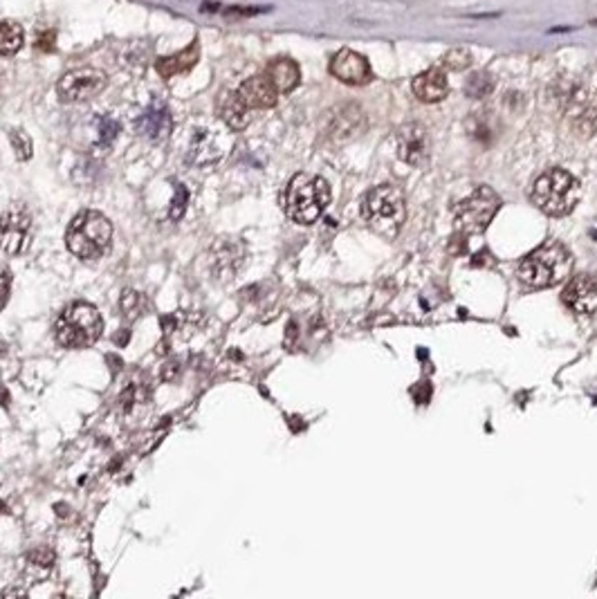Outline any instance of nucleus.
Returning a JSON list of instances; mask_svg holds the SVG:
<instances>
[{"mask_svg":"<svg viewBox=\"0 0 597 599\" xmlns=\"http://www.w3.org/2000/svg\"><path fill=\"white\" fill-rule=\"evenodd\" d=\"M330 203V187L324 178L310 173H297L287 182L283 193V209L290 220L299 225H312L321 218Z\"/></svg>","mask_w":597,"mask_h":599,"instance_id":"obj_1","label":"nucleus"},{"mask_svg":"<svg viewBox=\"0 0 597 599\" xmlns=\"http://www.w3.org/2000/svg\"><path fill=\"white\" fill-rule=\"evenodd\" d=\"M573 270V256L561 242H544L519 263V279L528 287L544 290L561 283Z\"/></svg>","mask_w":597,"mask_h":599,"instance_id":"obj_2","label":"nucleus"},{"mask_svg":"<svg viewBox=\"0 0 597 599\" xmlns=\"http://www.w3.org/2000/svg\"><path fill=\"white\" fill-rule=\"evenodd\" d=\"M113 242V225L99 211H81L72 218L66 245L70 254L81 260H97L103 254H108Z\"/></svg>","mask_w":597,"mask_h":599,"instance_id":"obj_3","label":"nucleus"},{"mask_svg":"<svg viewBox=\"0 0 597 599\" xmlns=\"http://www.w3.org/2000/svg\"><path fill=\"white\" fill-rule=\"evenodd\" d=\"M404 193L395 184H382L371 189L362 200V216L375 234L393 238L404 222Z\"/></svg>","mask_w":597,"mask_h":599,"instance_id":"obj_4","label":"nucleus"},{"mask_svg":"<svg viewBox=\"0 0 597 599\" xmlns=\"http://www.w3.org/2000/svg\"><path fill=\"white\" fill-rule=\"evenodd\" d=\"M532 203L548 216H568L579 203V180L563 168H548L534 182Z\"/></svg>","mask_w":597,"mask_h":599,"instance_id":"obj_5","label":"nucleus"},{"mask_svg":"<svg viewBox=\"0 0 597 599\" xmlns=\"http://www.w3.org/2000/svg\"><path fill=\"white\" fill-rule=\"evenodd\" d=\"M101 330H103V321L99 310L93 303H86V301H76L68 305L56 319V326H54L56 342L63 348H74V350L93 346L101 337Z\"/></svg>","mask_w":597,"mask_h":599,"instance_id":"obj_6","label":"nucleus"},{"mask_svg":"<svg viewBox=\"0 0 597 599\" xmlns=\"http://www.w3.org/2000/svg\"><path fill=\"white\" fill-rule=\"evenodd\" d=\"M499 207H501V198L489 187H479L476 191H471L465 200L458 203L456 207L458 225L471 234L485 232L487 225L496 216Z\"/></svg>","mask_w":597,"mask_h":599,"instance_id":"obj_7","label":"nucleus"},{"mask_svg":"<svg viewBox=\"0 0 597 599\" xmlns=\"http://www.w3.org/2000/svg\"><path fill=\"white\" fill-rule=\"evenodd\" d=\"M106 88V74L97 68H76L61 76L56 86L58 97L68 103H81L95 99Z\"/></svg>","mask_w":597,"mask_h":599,"instance_id":"obj_8","label":"nucleus"},{"mask_svg":"<svg viewBox=\"0 0 597 599\" xmlns=\"http://www.w3.org/2000/svg\"><path fill=\"white\" fill-rule=\"evenodd\" d=\"M29 234H32V216L25 205H14L0 216V250L5 254H21L29 240Z\"/></svg>","mask_w":597,"mask_h":599,"instance_id":"obj_9","label":"nucleus"},{"mask_svg":"<svg viewBox=\"0 0 597 599\" xmlns=\"http://www.w3.org/2000/svg\"><path fill=\"white\" fill-rule=\"evenodd\" d=\"M561 301L566 308L577 314H595L597 312V276L593 274H575L566 283L561 292Z\"/></svg>","mask_w":597,"mask_h":599,"instance_id":"obj_10","label":"nucleus"},{"mask_svg":"<svg viewBox=\"0 0 597 599\" xmlns=\"http://www.w3.org/2000/svg\"><path fill=\"white\" fill-rule=\"evenodd\" d=\"M135 130L137 135L146 137L150 142H164L173 130V117L171 111L166 108V103L153 101L140 113V117L135 119Z\"/></svg>","mask_w":597,"mask_h":599,"instance_id":"obj_11","label":"nucleus"},{"mask_svg":"<svg viewBox=\"0 0 597 599\" xmlns=\"http://www.w3.org/2000/svg\"><path fill=\"white\" fill-rule=\"evenodd\" d=\"M225 155V140L216 128H198L193 130L191 144L187 150V160L195 166H209L220 162Z\"/></svg>","mask_w":597,"mask_h":599,"instance_id":"obj_12","label":"nucleus"},{"mask_svg":"<svg viewBox=\"0 0 597 599\" xmlns=\"http://www.w3.org/2000/svg\"><path fill=\"white\" fill-rule=\"evenodd\" d=\"M330 72L348 86H364L371 81V63L355 50H340L330 61Z\"/></svg>","mask_w":597,"mask_h":599,"instance_id":"obj_13","label":"nucleus"},{"mask_svg":"<svg viewBox=\"0 0 597 599\" xmlns=\"http://www.w3.org/2000/svg\"><path fill=\"white\" fill-rule=\"evenodd\" d=\"M397 155L411 166H418L429 158V135L422 124H404L397 130Z\"/></svg>","mask_w":597,"mask_h":599,"instance_id":"obj_14","label":"nucleus"},{"mask_svg":"<svg viewBox=\"0 0 597 599\" xmlns=\"http://www.w3.org/2000/svg\"><path fill=\"white\" fill-rule=\"evenodd\" d=\"M243 258H245V247L238 240H229L223 238L220 242H216L211 247V256H209V263H211V272L220 276V279H229L238 272V267L243 265Z\"/></svg>","mask_w":597,"mask_h":599,"instance_id":"obj_15","label":"nucleus"},{"mask_svg":"<svg viewBox=\"0 0 597 599\" xmlns=\"http://www.w3.org/2000/svg\"><path fill=\"white\" fill-rule=\"evenodd\" d=\"M238 95L245 103L250 106V108L265 111V108H272V106H277L279 90L272 83V79L267 74H256V76H250L248 81L240 83Z\"/></svg>","mask_w":597,"mask_h":599,"instance_id":"obj_16","label":"nucleus"},{"mask_svg":"<svg viewBox=\"0 0 597 599\" xmlns=\"http://www.w3.org/2000/svg\"><path fill=\"white\" fill-rule=\"evenodd\" d=\"M413 88V95H416L420 101L424 103H436L442 101L449 95V83H447V76L442 70L432 68V70H424L420 72L416 79L411 83Z\"/></svg>","mask_w":597,"mask_h":599,"instance_id":"obj_17","label":"nucleus"},{"mask_svg":"<svg viewBox=\"0 0 597 599\" xmlns=\"http://www.w3.org/2000/svg\"><path fill=\"white\" fill-rule=\"evenodd\" d=\"M198 54H200V45H198V41H191L185 50H180L171 56L158 58L155 68H158L162 79H171V76H175V74L189 72L198 63Z\"/></svg>","mask_w":597,"mask_h":599,"instance_id":"obj_18","label":"nucleus"},{"mask_svg":"<svg viewBox=\"0 0 597 599\" xmlns=\"http://www.w3.org/2000/svg\"><path fill=\"white\" fill-rule=\"evenodd\" d=\"M218 111H220V119L225 121L227 128H232V130L248 128V124H250V106L240 99L238 90L236 92H227V95L220 99Z\"/></svg>","mask_w":597,"mask_h":599,"instance_id":"obj_19","label":"nucleus"},{"mask_svg":"<svg viewBox=\"0 0 597 599\" xmlns=\"http://www.w3.org/2000/svg\"><path fill=\"white\" fill-rule=\"evenodd\" d=\"M267 76L272 79V83L277 86L279 92H292L299 86V81H301L299 66L290 56L274 58L272 63L267 66Z\"/></svg>","mask_w":597,"mask_h":599,"instance_id":"obj_20","label":"nucleus"},{"mask_svg":"<svg viewBox=\"0 0 597 599\" xmlns=\"http://www.w3.org/2000/svg\"><path fill=\"white\" fill-rule=\"evenodd\" d=\"M23 27L14 21H3L0 23V54L3 56H11L16 54L23 48Z\"/></svg>","mask_w":597,"mask_h":599,"instance_id":"obj_21","label":"nucleus"},{"mask_svg":"<svg viewBox=\"0 0 597 599\" xmlns=\"http://www.w3.org/2000/svg\"><path fill=\"white\" fill-rule=\"evenodd\" d=\"M54 552L50 548H36L27 555V570L34 575V579H45L54 568Z\"/></svg>","mask_w":597,"mask_h":599,"instance_id":"obj_22","label":"nucleus"},{"mask_svg":"<svg viewBox=\"0 0 597 599\" xmlns=\"http://www.w3.org/2000/svg\"><path fill=\"white\" fill-rule=\"evenodd\" d=\"M119 135V121L113 119L111 115H103L97 119V144L108 148Z\"/></svg>","mask_w":597,"mask_h":599,"instance_id":"obj_23","label":"nucleus"},{"mask_svg":"<svg viewBox=\"0 0 597 599\" xmlns=\"http://www.w3.org/2000/svg\"><path fill=\"white\" fill-rule=\"evenodd\" d=\"M9 140H11V146H14V153H16V158L27 162L29 158H32V140H29V135L21 128H14L9 130Z\"/></svg>","mask_w":597,"mask_h":599,"instance_id":"obj_24","label":"nucleus"},{"mask_svg":"<svg viewBox=\"0 0 597 599\" xmlns=\"http://www.w3.org/2000/svg\"><path fill=\"white\" fill-rule=\"evenodd\" d=\"M442 63H445V68H449V70L461 72V70H467L471 66V54L463 48H456V50H449L445 54Z\"/></svg>","mask_w":597,"mask_h":599,"instance_id":"obj_25","label":"nucleus"},{"mask_svg":"<svg viewBox=\"0 0 597 599\" xmlns=\"http://www.w3.org/2000/svg\"><path fill=\"white\" fill-rule=\"evenodd\" d=\"M467 95L471 97H485L487 92H492V79H489V74L485 72H476L471 74V79L467 81Z\"/></svg>","mask_w":597,"mask_h":599,"instance_id":"obj_26","label":"nucleus"},{"mask_svg":"<svg viewBox=\"0 0 597 599\" xmlns=\"http://www.w3.org/2000/svg\"><path fill=\"white\" fill-rule=\"evenodd\" d=\"M119 305H121V312H124L128 319H135L137 314L142 312V295H140V292L128 290V292H124V295H121Z\"/></svg>","mask_w":597,"mask_h":599,"instance_id":"obj_27","label":"nucleus"},{"mask_svg":"<svg viewBox=\"0 0 597 599\" xmlns=\"http://www.w3.org/2000/svg\"><path fill=\"white\" fill-rule=\"evenodd\" d=\"M187 203H189V191L185 189V184H178L175 198H173V203H171V218L173 220H180L182 216H185Z\"/></svg>","mask_w":597,"mask_h":599,"instance_id":"obj_28","label":"nucleus"},{"mask_svg":"<svg viewBox=\"0 0 597 599\" xmlns=\"http://www.w3.org/2000/svg\"><path fill=\"white\" fill-rule=\"evenodd\" d=\"M9 272L5 270H0V310H3V305L7 303V297H9Z\"/></svg>","mask_w":597,"mask_h":599,"instance_id":"obj_29","label":"nucleus"},{"mask_svg":"<svg viewBox=\"0 0 597 599\" xmlns=\"http://www.w3.org/2000/svg\"><path fill=\"white\" fill-rule=\"evenodd\" d=\"M267 11L265 7H232L227 9V14H240V16H254V14H263Z\"/></svg>","mask_w":597,"mask_h":599,"instance_id":"obj_30","label":"nucleus"},{"mask_svg":"<svg viewBox=\"0 0 597 599\" xmlns=\"http://www.w3.org/2000/svg\"><path fill=\"white\" fill-rule=\"evenodd\" d=\"M591 25H595V27H597V21H593V23H591Z\"/></svg>","mask_w":597,"mask_h":599,"instance_id":"obj_31","label":"nucleus"}]
</instances>
